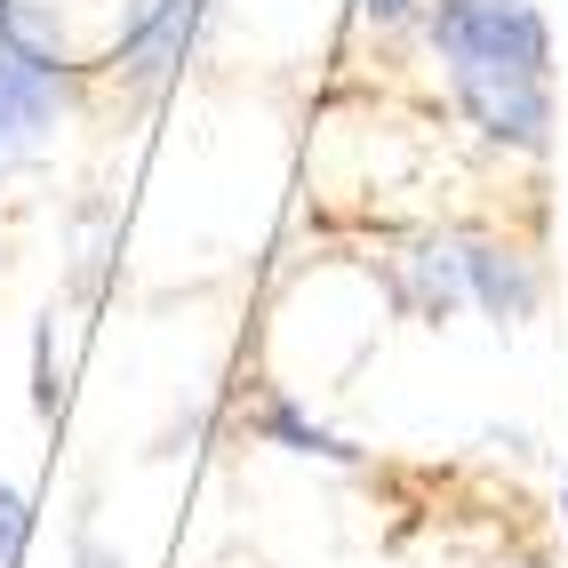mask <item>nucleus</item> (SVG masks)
Masks as SVG:
<instances>
[{"mask_svg":"<svg viewBox=\"0 0 568 568\" xmlns=\"http://www.w3.org/2000/svg\"><path fill=\"white\" fill-rule=\"evenodd\" d=\"M361 9H368L376 24H408V17H416V0H361Z\"/></svg>","mask_w":568,"mask_h":568,"instance_id":"9d476101","label":"nucleus"},{"mask_svg":"<svg viewBox=\"0 0 568 568\" xmlns=\"http://www.w3.org/2000/svg\"><path fill=\"white\" fill-rule=\"evenodd\" d=\"M0 17H9V0H0Z\"/></svg>","mask_w":568,"mask_h":568,"instance_id":"f8f14e48","label":"nucleus"},{"mask_svg":"<svg viewBox=\"0 0 568 568\" xmlns=\"http://www.w3.org/2000/svg\"><path fill=\"white\" fill-rule=\"evenodd\" d=\"M448 89H457L465 121L480 136L513 144V153H545V144H552V72H528V64H448Z\"/></svg>","mask_w":568,"mask_h":568,"instance_id":"f03ea898","label":"nucleus"},{"mask_svg":"<svg viewBox=\"0 0 568 568\" xmlns=\"http://www.w3.org/2000/svg\"><path fill=\"white\" fill-rule=\"evenodd\" d=\"M256 433H264V440H273V448H288V457H328V465H353V448H345V440H336L328 425H313V416H305V408H296L288 393H273V400H264V408H256Z\"/></svg>","mask_w":568,"mask_h":568,"instance_id":"0eeeda50","label":"nucleus"},{"mask_svg":"<svg viewBox=\"0 0 568 568\" xmlns=\"http://www.w3.org/2000/svg\"><path fill=\"white\" fill-rule=\"evenodd\" d=\"M505 568H545V560H505Z\"/></svg>","mask_w":568,"mask_h":568,"instance_id":"9b49d317","label":"nucleus"},{"mask_svg":"<svg viewBox=\"0 0 568 568\" xmlns=\"http://www.w3.org/2000/svg\"><path fill=\"white\" fill-rule=\"evenodd\" d=\"M24 545H32V505H24L17 480H0V568H17Z\"/></svg>","mask_w":568,"mask_h":568,"instance_id":"6e6552de","label":"nucleus"},{"mask_svg":"<svg viewBox=\"0 0 568 568\" xmlns=\"http://www.w3.org/2000/svg\"><path fill=\"white\" fill-rule=\"evenodd\" d=\"M440 64H528L552 72V24L537 0H440L425 17Z\"/></svg>","mask_w":568,"mask_h":568,"instance_id":"f257e3e1","label":"nucleus"},{"mask_svg":"<svg viewBox=\"0 0 568 568\" xmlns=\"http://www.w3.org/2000/svg\"><path fill=\"white\" fill-rule=\"evenodd\" d=\"M465 288H473V305L497 321V328L528 321V313H537V296H545L537 264L513 256V248H497V241H465Z\"/></svg>","mask_w":568,"mask_h":568,"instance_id":"39448f33","label":"nucleus"},{"mask_svg":"<svg viewBox=\"0 0 568 568\" xmlns=\"http://www.w3.org/2000/svg\"><path fill=\"white\" fill-rule=\"evenodd\" d=\"M400 281H408V296H416V313L425 321H448L465 305V241H416L408 256H400Z\"/></svg>","mask_w":568,"mask_h":568,"instance_id":"423d86ee","label":"nucleus"},{"mask_svg":"<svg viewBox=\"0 0 568 568\" xmlns=\"http://www.w3.org/2000/svg\"><path fill=\"white\" fill-rule=\"evenodd\" d=\"M201 17H209V0H129L121 32H112V72H121V89L129 97H161L184 72V57H193Z\"/></svg>","mask_w":568,"mask_h":568,"instance_id":"7ed1b4c3","label":"nucleus"},{"mask_svg":"<svg viewBox=\"0 0 568 568\" xmlns=\"http://www.w3.org/2000/svg\"><path fill=\"white\" fill-rule=\"evenodd\" d=\"M72 568H129V560L112 545H97V537H81V545H72Z\"/></svg>","mask_w":568,"mask_h":568,"instance_id":"1a4fd4ad","label":"nucleus"},{"mask_svg":"<svg viewBox=\"0 0 568 568\" xmlns=\"http://www.w3.org/2000/svg\"><path fill=\"white\" fill-rule=\"evenodd\" d=\"M64 104H72V64L24 57V49L0 41V176L41 153L49 129L64 121Z\"/></svg>","mask_w":568,"mask_h":568,"instance_id":"20e7f679","label":"nucleus"}]
</instances>
